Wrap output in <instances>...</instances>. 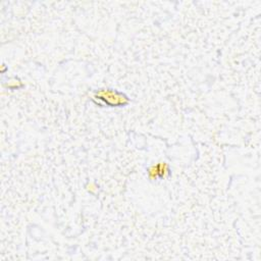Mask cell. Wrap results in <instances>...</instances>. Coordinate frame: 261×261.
Segmentation results:
<instances>
[{
  "instance_id": "obj_1",
  "label": "cell",
  "mask_w": 261,
  "mask_h": 261,
  "mask_svg": "<svg viewBox=\"0 0 261 261\" xmlns=\"http://www.w3.org/2000/svg\"><path fill=\"white\" fill-rule=\"evenodd\" d=\"M95 98L99 99V100L103 101L105 104L109 106H119V105H125L129 102L126 96H123L122 94L110 91V90H101L96 93Z\"/></svg>"
},
{
  "instance_id": "obj_2",
  "label": "cell",
  "mask_w": 261,
  "mask_h": 261,
  "mask_svg": "<svg viewBox=\"0 0 261 261\" xmlns=\"http://www.w3.org/2000/svg\"><path fill=\"white\" fill-rule=\"evenodd\" d=\"M168 173V166L166 164H158L153 166L149 169V177L154 178H163Z\"/></svg>"
}]
</instances>
